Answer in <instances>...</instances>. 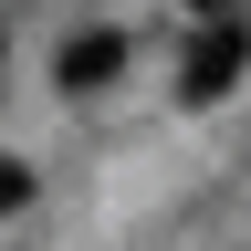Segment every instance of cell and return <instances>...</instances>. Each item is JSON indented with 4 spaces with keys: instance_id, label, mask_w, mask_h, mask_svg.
<instances>
[{
    "instance_id": "1",
    "label": "cell",
    "mask_w": 251,
    "mask_h": 251,
    "mask_svg": "<svg viewBox=\"0 0 251 251\" xmlns=\"http://www.w3.org/2000/svg\"><path fill=\"white\" fill-rule=\"evenodd\" d=\"M241 74H251V21H199L178 52V105H220Z\"/></svg>"
},
{
    "instance_id": "3",
    "label": "cell",
    "mask_w": 251,
    "mask_h": 251,
    "mask_svg": "<svg viewBox=\"0 0 251 251\" xmlns=\"http://www.w3.org/2000/svg\"><path fill=\"white\" fill-rule=\"evenodd\" d=\"M11 209H31V168H21V157H0V220H11Z\"/></svg>"
},
{
    "instance_id": "5",
    "label": "cell",
    "mask_w": 251,
    "mask_h": 251,
    "mask_svg": "<svg viewBox=\"0 0 251 251\" xmlns=\"http://www.w3.org/2000/svg\"><path fill=\"white\" fill-rule=\"evenodd\" d=\"M0 52H11V31H0Z\"/></svg>"
},
{
    "instance_id": "4",
    "label": "cell",
    "mask_w": 251,
    "mask_h": 251,
    "mask_svg": "<svg viewBox=\"0 0 251 251\" xmlns=\"http://www.w3.org/2000/svg\"><path fill=\"white\" fill-rule=\"evenodd\" d=\"M188 21H251V0H178Z\"/></svg>"
},
{
    "instance_id": "2",
    "label": "cell",
    "mask_w": 251,
    "mask_h": 251,
    "mask_svg": "<svg viewBox=\"0 0 251 251\" xmlns=\"http://www.w3.org/2000/svg\"><path fill=\"white\" fill-rule=\"evenodd\" d=\"M126 74V31H63V52H52V94H105Z\"/></svg>"
}]
</instances>
